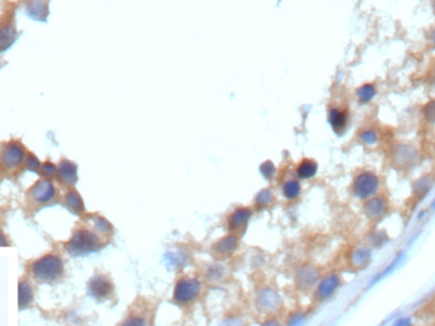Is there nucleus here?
I'll list each match as a JSON object with an SVG mask.
<instances>
[{"mask_svg":"<svg viewBox=\"0 0 435 326\" xmlns=\"http://www.w3.org/2000/svg\"><path fill=\"white\" fill-rule=\"evenodd\" d=\"M371 259V252L368 247H355L349 255V262L354 268H365Z\"/></svg>","mask_w":435,"mask_h":326,"instance_id":"412c9836","label":"nucleus"},{"mask_svg":"<svg viewBox=\"0 0 435 326\" xmlns=\"http://www.w3.org/2000/svg\"><path fill=\"white\" fill-rule=\"evenodd\" d=\"M262 326H283V325L276 320V318H267V320L262 323Z\"/></svg>","mask_w":435,"mask_h":326,"instance_id":"4c0bfd02","label":"nucleus"},{"mask_svg":"<svg viewBox=\"0 0 435 326\" xmlns=\"http://www.w3.org/2000/svg\"><path fill=\"white\" fill-rule=\"evenodd\" d=\"M103 242L95 229L79 228L65 244V250L72 256H85L102 249Z\"/></svg>","mask_w":435,"mask_h":326,"instance_id":"f257e3e1","label":"nucleus"},{"mask_svg":"<svg viewBox=\"0 0 435 326\" xmlns=\"http://www.w3.org/2000/svg\"><path fill=\"white\" fill-rule=\"evenodd\" d=\"M146 317L140 313H133L128 316L118 326H146Z\"/></svg>","mask_w":435,"mask_h":326,"instance_id":"c756f323","label":"nucleus"},{"mask_svg":"<svg viewBox=\"0 0 435 326\" xmlns=\"http://www.w3.org/2000/svg\"><path fill=\"white\" fill-rule=\"evenodd\" d=\"M24 9L27 16L36 22H45L50 13L47 0H26Z\"/></svg>","mask_w":435,"mask_h":326,"instance_id":"f3484780","label":"nucleus"},{"mask_svg":"<svg viewBox=\"0 0 435 326\" xmlns=\"http://www.w3.org/2000/svg\"><path fill=\"white\" fill-rule=\"evenodd\" d=\"M434 12H435V2H434Z\"/></svg>","mask_w":435,"mask_h":326,"instance_id":"37998d69","label":"nucleus"},{"mask_svg":"<svg viewBox=\"0 0 435 326\" xmlns=\"http://www.w3.org/2000/svg\"><path fill=\"white\" fill-rule=\"evenodd\" d=\"M392 159L397 167L409 168L417 162V151L411 145H397L392 152Z\"/></svg>","mask_w":435,"mask_h":326,"instance_id":"ddd939ff","label":"nucleus"},{"mask_svg":"<svg viewBox=\"0 0 435 326\" xmlns=\"http://www.w3.org/2000/svg\"><path fill=\"white\" fill-rule=\"evenodd\" d=\"M8 246V240H7L4 232L0 229V247H7Z\"/></svg>","mask_w":435,"mask_h":326,"instance_id":"ea45409f","label":"nucleus"},{"mask_svg":"<svg viewBox=\"0 0 435 326\" xmlns=\"http://www.w3.org/2000/svg\"><path fill=\"white\" fill-rule=\"evenodd\" d=\"M317 171H318L317 162H316L315 159L304 158L303 161H300V163L298 165L295 173H297L298 177L302 179V180H308V179L315 177Z\"/></svg>","mask_w":435,"mask_h":326,"instance_id":"4be33fe9","label":"nucleus"},{"mask_svg":"<svg viewBox=\"0 0 435 326\" xmlns=\"http://www.w3.org/2000/svg\"><path fill=\"white\" fill-rule=\"evenodd\" d=\"M434 208H435V201H434Z\"/></svg>","mask_w":435,"mask_h":326,"instance_id":"c03bdc74","label":"nucleus"},{"mask_svg":"<svg viewBox=\"0 0 435 326\" xmlns=\"http://www.w3.org/2000/svg\"><path fill=\"white\" fill-rule=\"evenodd\" d=\"M113 283L105 274H96L89 279L87 285L88 294L97 301L106 300L113 293Z\"/></svg>","mask_w":435,"mask_h":326,"instance_id":"1a4fd4ad","label":"nucleus"},{"mask_svg":"<svg viewBox=\"0 0 435 326\" xmlns=\"http://www.w3.org/2000/svg\"><path fill=\"white\" fill-rule=\"evenodd\" d=\"M17 36H18V34H17L13 17H6L3 21L0 22V54L8 51L13 46Z\"/></svg>","mask_w":435,"mask_h":326,"instance_id":"9b49d317","label":"nucleus"},{"mask_svg":"<svg viewBox=\"0 0 435 326\" xmlns=\"http://www.w3.org/2000/svg\"><path fill=\"white\" fill-rule=\"evenodd\" d=\"M305 321V313L303 312H295L288 318L287 326H302Z\"/></svg>","mask_w":435,"mask_h":326,"instance_id":"72a5a7b5","label":"nucleus"},{"mask_svg":"<svg viewBox=\"0 0 435 326\" xmlns=\"http://www.w3.org/2000/svg\"><path fill=\"white\" fill-rule=\"evenodd\" d=\"M252 214H254V212L248 206H239L236 211L232 212L228 218L229 232L239 234L242 231H244L246 227L248 226L250 219L252 218Z\"/></svg>","mask_w":435,"mask_h":326,"instance_id":"f8f14e48","label":"nucleus"},{"mask_svg":"<svg viewBox=\"0 0 435 326\" xmlns=\"http://www.w3.org/2000/svg\"><path fill=\"white\" fill-rule=\"evenodd\" d=\"M42 162L35 156L34 153H28L26 157V161H24V167L27 171L34 173H40V168H41Z\"/></svg>","mask_w":435,"mask_h":326,"instance_id":"c85d7f7f","label":"nucleus"},{"mask_svg":"<svg viewBox=\"0 0 435 326\" xmlns=\"http://www.w3.org/2000/svg\"><path fill=\"white\" fill-rule=\"evenodd\" d=\"M425 120L429 121L430 124H435V101H430L422 110Z\"/></svg>","mask_w":435,"mask_h":326,"instance_id":"473e14b6","label":"nucleus"},{"mask_svg":"<svg viewBox=\"0 0 435 326\" xmlns=\"http://www.w3.org/2000/svg\"><path fill=\"white\" fill-rule=\"evenodd\" d=\"M283 195L288 199V200H295V199L299 198L300 193H302V186L300 183L295 179H290L287 180L282 186Z\"/></svg>","mask_w":435,"mask_h":326,"instance_id":"5701e85b","label":"nucleus"},{"mask_svg":"<svg viewBox=\"0 0 435 326\" xmlns=\"http://www.w3.org/2000/svg\"><path fill=\"white\" fill-rule=\"evenodd\" d=\"M92 222H93V229H95L100 236H108V234L112 233L113 231L112 224H111L107 219L103 218V217L95 216L92 218Z\"/></svg>","mask_w":435,"mask_h":326,"instance_id":"b1692460","label":"nucleus"},{"mask_svg":"<svg viewBox=\"0 0 435 326\" xmlns=\"http://www.w3.org/2000/svg\"><path fill=\"white\" fill-rule=\"evenodd\" d=\"M379 179L376 173L373 172H361L355 177L353 183V194L358 199L361 200H368L377 195L379 190Z\"/></svg>","mask_w":435,"mask_h":326,"instance_id":"39448f33","label":"nucleus"},{"mask_svg":"<svg viewBox=\"0 0 435 326\" xmlns=\"http://www.w3.org/2000/svg\"><path fill=\"white\" fill-rule=\"evenodd\" d=\"M260 170H261L262 176H264V177H266L267 180H272V179L276 176V167H275V165L272 163L271 161L265 162L264 165L260 167Z\"/></svg>","mask_w":435,"mask_h":326,"instance_id":"2f4dec72","label":"nucleus"},{"mask_svg":"<svg viewBox=\"0 0 435 326\" xmlns=\"http://www.w3.org/2000/svg\"><path fill=\"white\" fill-rule=\"evenodd\" d=\"M238 245H239L238 234L229 233L227 234V236L219 239L214 245H212V254L221 257L229 256V255H232L234 251H236Z\"/></svg>","mask_w":435,"mask_h":326,"instance_id":"dca6fc26","label":"nucleus"},{"mask_svg":"<svg viewBox=\"0 0 435 326\" xmlns=\"http://www.w3.org/2000/svg\"><path fill=\"white\" fill-rule=\"evenodd\" d=\"M394 326H412V323L411 321H410V318H399V320L394 323Z\"/></svg>","mask_w":435,"mask_h":326,"instance_id":"58836bf2","label":"nucleus"},{"mask_svg":"<svg viewBox=\"0 0 435 326\" xmlns=\"http://www.w3.org/2000/svg\"><path fill=\"white\" fill-rule=\"evenodd\" d=\"M341 287V277L337 273H328L320 279L315 288V300L317 302H325L333 297Z\"/></svg>","mask_w":435,"mask_h":326,"instance_id":"6e6552de","label":"nucleus"},{"mask_svg":"<svg viewBox=\"0 0 435 326\" xmlns=\"http://www.w3.org/2000/svg\"><path fill=\"white\" fill-rule=\"evenodd\" d=\"M40 173H41L42 179H47V180H52V179L57 177V166L52 163L51 161L44 162L40 168Z\"/></svg>","mask_w":435,"mask_h":326,"instance_id":"cd10ccee","label":"nucleus"},{"mask_svg":"<svg viewBox=\"0 0 435 326\" xmlns=\"http://www.w3.org/2000/svg\"><path fill=\"white\" fill-rule=\"evenodd\" d=\"M384 240H386V237H384L383 233H381V232H376V233L371 234L370 244L373 245V246H382Z\"/></svg>","mask_w":435,"mask_h":326,"instance_id":"e433bc0d","label":"nucleus"},{"mask_svg":"<svg viewBox=\"0 0 435 326\" xmlns=\"http://www.w3.org/2000/svg\"><path fill=\"white\" fill-rule=\"evenodd\" d=\"M27 151L18 140L7 141L0 148V167L6 172H14L24 166Z\"/></svg>","mask_w":435,"mask_h":326,"instance_id":"7ed1b4c3","label":"nucleus"},{"mask_svg":"<svg viewBox=\"0 0 435 326\" xmlns=\"http://www.w3.org/2000/svg\"><path fill=\"white\" fill-rule=\"evenodd\" d=\"M35 298L34 288L28 280H19L18 283V308L19 310H26L27 307L32 305Z\"/></svg>","mask_w":435,"mask_h":326,"instance_id":"6ab92c4d","label":"nucleus"},{"mask_svg":"<svg viewBox=\"0 0 435 326\" xmlns=\"http://www.w3.org/2000/svg\"><path fill=\"white\" fill-rule=\"evenodd\" d=\"M328 123L332 126L333 131L337 134H343L348 125V113L341 108H331L328 112Z\"/></svg>","mask_w":435,"mask_h":326,"instance_id":"aec40b11","label":"nucleus"},{"mask_svg":"<svg viewBox=\"0 0 435 326\" xmlns=\"http://www.w3.org/2000/svg\"><path fill=\"white\" fill-rule=\"evenodd\" d=\"M226 274V269L224 266H222L221 264H214L207 269L206 272V278L211 280H219L224 277Z\"/></svg>","mask_w":435,"mask_h":326,"instance_id":"7c9ffc66","label":"nucleus"},{"mask_svg":"<svg viewBox=\"0 0 435 326\" xmlns=\"http://www.w3.org/2000/svg\"><path fill=\"white\" fill-rule=\"evenodd\" d=\"M57 180L64 186H74L78 183V166L73 161L63 159L57 165Z\"/></svg>","mask_w":435,"mask_h":326,"instance_id":"4468645a","label":"nucleus"},{"mask_svg":"<svg viewBox=\"0 0 435 326\" xmlns=\"http://www.w3.org/2000/svg\"><path fill=\"white\" fill-rule=\"evenodd\" d=\"M28 195L36 205H47L56 199L57 189L51 180L41 179L32 185Z\"/></svg>","mask_w":435,"mask_h":326,"instance_id":"423d86ee","label":"nucleus"},{"mask_svg":"<svg viewBox=\"0 0 435 326\" xmlns=\"http://www.w3.org/2000/svg\"><path fill=\"white\" fill-rule=\"evenodd\" d=\"M431 40L434 41V44H435V29L432 31V34H431Z\"/></svg>","mask_w":435,"mask_h":326,"instance_id":"79ce46f5","label":"nucleus"},{"mask_svg":"<svg viewBox=\"0 0 435 326\" xmlns=\"http://www.w3.org/2000/svg\"><path fill=\"white\" fill-rule=\"evenodd\" d=\"M256 303L260 310L266 311V312H272V311H276L277 308H280L282 300H280V295L274 289L264 288V289H260L259 293H257Z\"/></svg>","mask_w":435,"mask_h":326,"instance_id":"2eb2a0df","label":"nucleus"},{"mask_svg":"<svg viewBox=\"0 0 435 326\" xmlns=\"http://www.w3.org/2000/svg\"><path fill=\"white\" fill-rule=\"evenodd\" d=\"M388 211V200L384 196H373V198L365 200L363 206V212L366 218L371 222H378L386 216Z\"/></svg>","mask_w":435,"mask_h":326,"instance_id":"9d476101","label":"nucleus"},{"mask_svg":"<svg viewBox=\"0 0 435 326\" xmlns=\"http://www.w3.org/2000/svg\"><path fill=\"white\" fill-rule=\"evenodd\" d=\"M202 283L197 278L183 277L177 280L173 289V301L181 306H190L200 297Z\"/></svg>","mask_w":435,"mask_h":326,"instance_id":"20e7f679","label":"nucleus"},{"mask_svg":"<svg viewBox=\"0 0 435 326\" xmlns=\"http://www.w3.org/2000/svg\"><path fill=\"white\" fill-rule=\"evenodd\" d=\"M377 139H378V136H377V133L374 130H364L363 133L360 134V140L363 141L364 144H368V145L376 144Z\"/></svg>","mask_w":435,"mask_h":326,"instance_id":"f704fd0d","label":"nucleus"},{"mask_svg":"<svg viewBox=\"0 0 435 326\" xmlns=\"http://www.w3.org/2000/svg\"><path fill=\"white\" fill-rule=\"evenodd\" d=\"M227 326H242V325L238 322V321H233V322H228V325Z\"/></svg>","mask_w":435,"mask_h":326,"instance_id":"a19ab883","label":"nucleus"},{"mask_svg":"<svg viewBox=\"0 0 435 326\" xmlns=\"http://www.w3.org/2000/svg\"><path fill=\"white\" fill-rule=\"evenodd\" d=\"M416 184V193L420 194V195H424V194H426L427 191H429L430 186H431V181L429 180V179L424 177L421 179V180H419Z\"/></svg>","mask_w":435,"mask_h":326,"instance_id":"c9c22d12","label":"nucleus"},{"mask_svg":"<svg viewBox=\"0 0 435 326\" xmlns=\"http://www.w3.org/2000/svg\"><path fill=\"white\" fill-rule=\"evenodd\" d=\"M166 259L168 260V262L172 266H184L189 262V254L183 251L168 252V254H166Z\"/></svg>","mask_w":435,"mask_h":326,"instance_id":"393cba45","label":"nucleus"},{"mask_svg":"<svg viewBox=\"0 0 435 326\" xmlns=\"http://www.w3.org/2000/svg\"><path fill=\"white\" fill-rule=\"evenodd\" d=\"M356 96H358L360 103H368L376 96V88L371 84H364L356 91Z\"/></svg>","mask_w":435,"mask_h":326,"instance_id":"bb28decb","label":"nucleus"},{"mask_svg":"<svg viewBox=\"0 0 435 326\" xmlns=\"http://www.w3.org/2000/svg\"><path fill=\"white\" fill-rule=\"evenodd\" d=\"M64 204L70 212H73L74 214H78V216H80V214H83L85 212L84 200H83V198L80 196V194L78 193L77 190H74V189H70V190H68L67 193H65Z\"/></svg>","mask_w":435,"mask_h":326,"instance_id":"a211bd4d","label":"nucleus"},{"mask_svg":"<svg viewBox=\"0 0 435 326\" xmlns=\"http://www.w3.org/2000/svg\"><path fill=\"white\" fill-rule=\"evenodd\" d=\"M272 201H274V194H272V191L269 190V189H265V190L260 191V193L257 194L256 199H255V204H256L257 208L260 209L267 208L270 204H272Z\"/></svg>","mask_w":435,"mask_h":326,"instance_id":"a878e982","label":"nucleus"},{"mask_svg":"<svg viewBox=\"0 0 435 326\" xmlns=\"http://www.w3.org/2000/svg\"><path fill=\"white\" fill-rule=\"evenodd\" d=\"M320 279V270L315 265L309 264L302 265V266L298 268L294 275L295 287L299 290H302V292H308L310 289H315Z\"/></svg>","mask_w":435,"mask_h":326,"instance_id":"0eeeda50","label":"nucleus"},{"mask_svg":"<svg viewBox=\"0 0 435 326\" xmlns=\"http://www.w3.org/2000/svg\"><path fill=\"white\" fill-rule=\"evenodd\" d=\"M64 260L57 254H47L31 264L32 277L40 282H55L64 274Z\"/></svg>","mask_w":435,"mask_h":326,"instance_id":"f03ea898","label":"nucleus"}]
</instances>
